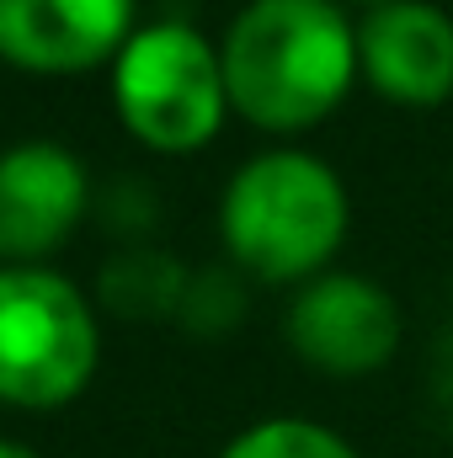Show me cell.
Masks as SVG:
<instances>
[{
  "label": "cell",
  "mask_w": 453,
  "mask_h": 458,
  "mask_svg": "<svg viewBox=\"0 0 453 458\" xmlns=\"http://www.w3.org/2000/svg\"><path fill=\"white\" fill-rule=\"evenodd\" d=\"M283 331H288V346L299 352V362H310L315 373L368 378L400 352L406 320H400L395 293L379 277L331 267L294 293Z\"/></svg>",
  "instance_id": "5"
},
{
  "label": "cell",
  "mask_w": 453,
  "mask_h": 458,
  "mask_svg": "<svg viewBox=\"0 0 453 458\" xmlns=\"http://www.w3.org/2000/svg\"><path fill=\"white\" fill-rule=\"evenodd\" d=\"M102 357L91 299L48 267H0V400L21 411L70 405Z\"/></svg>",
  "instance_id": "4"
},
{
  "label": "cell",
  "mask_w": 453,
  "mask_h": 458,
  "mask_svg": "<svg viewBox=\"0 0 453 458\" xmlns=\"http://www.w3.org/2000/svg\"><path fill=\"white\" fill-rule=\"evenodd\" d=\"M219 458H363L341 432L304 421V416H267L245 432H235Z\"/></svg>",
  "instance_id": "10"
},
{
  "label": "cell",
  "mask_w": 453,
  "mask_h": 458,
  "mask_svg": "<svg viewBox=\"0 0 453 458\" xmlns=\"http://www.w3.org/2000/svg\"><path fill=\"white\" fill-rule=\"evenodd\" d=\"M91 214V176L75 149L54 139H16L0 149V256L32 267L64 245Z\"/></svg>",
  "instance_id": "6"
},
{
  "label": "cell",
  "mask_w": 453,
  "mask_h": 458,
  "mask_svg": "<svg viewBox=\"0 0 453 458\" xmlns=\"http://www.w3.org/2000/svg\"><path fill=\"white\" fill-rule=\"evenodd\" d=\"M176 320L192 331V336H225L245 320V283H240V267H198L187 277V293H182V310Z\"/></svg>",
  "instance_id": "11"
},
{
  "label": "cell",
  "mask_w": 453,
  "mask_h": 458,
  "mask_svg": "<svg viewBox=\"0 0 453 458\" xmlns=\"http://www.w3.org/2000/svg\"><path fill=\"white\" fill-rule=\"evenodd\" d=\"M91 208L102 214V225L113 229V234H144V229L160 219V198L139 176H117L102 198H91Z\"/></svg>",
  "instance_id": "12"
},
{
  "label": "cell",
  "mask_w": 453,
  "mask_h": 458,
  "mask_svg": "<svg viewBox=\"0 0 453 458\" xmlns=\"http://www.w3.org/2000/svg\"><path fill=\"white\" fill-rule=\"evenodd\" d=\"M357 5H363V11H379V5H389V0H357Z\"/></svg>",
  "instance_id": "14"
},
{
  "label": "cell",
  "mask_w": 453,
  "mask_h": 458,
  "mask_svg": "<svg viewBox=\"0 0 453 458\" xmlns=\"http://www.w3.org/2000/svg\"><path fill=\"white\" fill-rule=\"evenodd\" d=\"M219 59L229 107L267 133L326 123L363 81L357 21L341 0H245L219 38Z\"/></svg>",
  "instance_id": "1"
},
{
  "label": "cell",
  "mask_w": 453,
  "mask_h": 458,
  "mask_svg": "<svg viewBox=\"0 0 453 458\" xmlns=\"http://www.w3.org/2000/svg\"><path fill=\"white\" fill-rule=\"evenodd\" d=\"M192 267L160 245H123L97 272V299L117 320H176Z\"/></svg>",
  "instance_id": "9"
},
{
  "label": "cell",
  "mask_w": 453,
  "mask_h": 458,
  "mask_svg": "<svg viewBox=\"0 0 453 458\" xmlns=\"http://www.w3.org/2000/svg\"><path fill=\"white\" fill-rule=\"evenodd\" d=\"M0 458H38V454L21 448V443H11V437H0Z\"/></svg>",
  "instance_id": "13"
},
{
  "label": "cell",
  "mask_w": 453,
  "mask_h": 458,
  "mask_svg": "<svg viewBox=\"0 0 453 458\" xmlns=\"http://www.w3.org/2000/svg\"><path fill=\"white\" fill-rule=\"evenodd\" d=\"M352 229L341 176L310 149H261L225 182L219 234L229 267L256 283H310L331 272Z\"/></svg>",
  "instance_id": "2"
},
{
  "label": "cell",
  "mask_w": 453,
  "mask_h": 458,
  "mask_svg": "<svg viewBox=\"0 0 453 458\" xmlns=\"http://www.w3.org/2000/svg\"><path fill=\"white\" fill-rule=\"evenodd\" d=\"M133 0H0V59L27 75H81L123 54Z\"/></svg>",
  "instance_id": "8"
},
{
  "label": "cell",
  "mask_w": 453,
  "mask_h": 458,
  "mask_svg": "<svg viewBox=\"0 0 453 458\" xmlns=\"http://www.w3.org/2000/svg\"><path fill=\"white\" fill-rule=\"evenodd\" d=\"M113 107L123 128L160 155L203 149L235 113L219 43L176 16L133 27L113 59Z\"/></svg>",
  "instance_id": "3"
},
{
  "label": "cell",
  "mask_w": 453,
  "mask_h": 458,
  "mask_svg": "<svg viewBox=\"0 0 453 458\" xmlns=\"http://www.w3.org/2000/svg\"><path fill=\"white\" fill-rule=\"evenodd\" d=\"M363 81L411 113L443 107L453 97V16L438 0H389L357 16Z\"/></svg>",
  "instance_id": "7"
}]
</instances>
